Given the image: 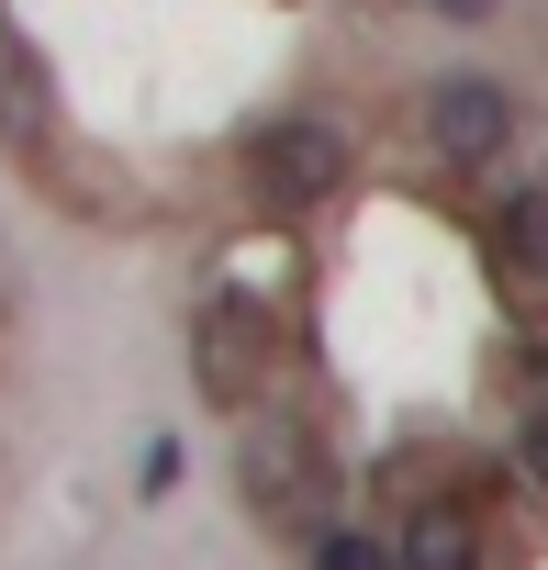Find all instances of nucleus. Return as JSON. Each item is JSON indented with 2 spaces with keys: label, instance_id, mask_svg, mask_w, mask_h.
I'll list each match as a JSON object with an SVG mask.
<instances>
[{
  "label": "nucleus",
  "instance_id": "423d86ee",
  "mask_svg": "<svg viewBox=\"0 0 548 570\" xmlns=\"http://www.w3.org/2000/svg\"><path fill=\"white\" fill-rule=\"evenodd\" d=\"M314 570H403V548L381 525H325L314 537Z\"/></svg>",
  "mask_w": 548,
  "mask_h": 570
},
{
  "label": "nucleus",
  "instance_id": "6e6552de",
  "mask_svg": "<svg viewBox=\"0 0 548 570\" xmlns=\"http://www.w3.org/2000/svg\"><path fill=\"white\" fill-rule=\"evenodd\" d=\"M526 470H537V481H548V403H537V414H526Z\"/></svg>",
  "mask_w": 548,
  "mask_h": 570
},
{
  "label": "nucleus",
  "instance_id": "0eeeda50",
  "mask_svg": "<svg viewBox=\"0 0 548 570\" xmlns=\"http://www.w3.org/2000/svg\"><path fill=\"white\" fill-rule=\"evenodd\" d=\"M503 246H515V279H537V292H548V190H526V202H515Z\"/></svg>",
  "mask_w": 548,
  "mask_h": 570
},
{
  "label": "nucleus",
  "instance_id": "20e7f679",
  "mask_svg": "<svg viewBox=\"0 0 548 570\" xmlns=\"http://www.w3.org/2000/svg\"><path fill=\"white\" fill-rule=\"evenodd\" d=\"M190 381H202L213 403H235V414H246V403H257V381H268V325H257L246 303H224V292H213V303L190 314Z\"/></svg>",
  "mask_w": 548,
  "mask_h": 570
},
{
  "label": "nucleus",
  "instance_id": "1a4fd4ad",
  "mask_svg": "<svg viewBox=\"0 0 548 570\" xmlns=\"http://www.w3.org/2000/svg\"><path fill=\"white\" fill-rule=\"evenodd\" d=\"M425 12H448V23H481V12H492V0H425Z\"/></svg>",
  "mask_w": 548,
  "mask_h": 570
},
{
  "label": "nucleus",
  "instance_id": "f257e3e1",
  "mask_svg": "<svg viewBox=\"0 0 548 570\" xmlns=\"http://www.w3.org/2000/svg\"><path fill=\"white\" fill-rule=\"evenodd\" d=\"M235 481H246V503L281 525V537H325V525H336V514H325V459H314V436L281 425V414H246Z\"/></svg>",
  "mask_w": 548,
  "mask_h": 570
},
{
  "label": "nucleus",
  "instance_id": "39448f33",
  "mask_svg": "<svg viewBox=\"0 0 548 570\" xmlns=\"http://www.w3.org/2000/svg\"><path fill=\"white\" fill-rule=\"evenodd\" d=\"M392 548H403V570H481V537H470V514H448V503L403 514Z\"/></svg>",
  "mask_w": 548,
  "mask_h": 570
},
{
  "label": "nucleus",
  "instance_id": "7ed1b4c3",
  "mask_svg": "<svg viewBox=\"0 0 548 570\" xmlns=\"http://www.w3.org/2000/svg\"><path fill=\"white\" fill-rule=\"evenodd\" d=\"M425 135H437V157H448V168H503V157L526 146V112H515V90H503V79L459 68V79H437V90H425Z\"/></svg>",
  "mask_w": 548,
  "mask_h": 570
},
{
  "label": "nucleus",
  "instance_id": "f03ea898",
  "mask_svg": "<svg viewBox=\"0 0 548 570\" xmlns=\"http://www.w3.org/2000/svg\"><path fill=\"white\" fill-rule=\"evenodd\" d=\"M246 168H257V190L281 202V213H303V202H325V190H348V135L325 124V112H281V124H257L246 135Z\"/></svg>",
  "mask_w": 548,
  "mask_h": 570
}]
</instances>
